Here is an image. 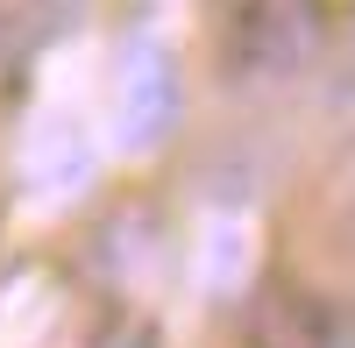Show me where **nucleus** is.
I'll use <instances>...</instances> for the list:
<instances>
[{
	"instance_id": "obj_3",
	"label": "nucleus",
	"mask_w": 355,
	"mask_h": 348,
	"mask_svg": "<svg viewBox=\"0 0 355 348\" xmlns=\"http://www.w3.org/2000/svg\"><path fill=\"white\" fill-rule=\"evenodd\" d=\"M178 121V64L171 50L157 43H135L128 57V78H121V142L128 150H157Z\"/></svg>"
},
{
	"instance_id": "obj_2",
	"label": "nucleus",
	"mask_w": 355,
	"mask_h": 348,
	"mask_svg": "<svg viewBox=\"0 0 355 348\" xmlns=\"http://www.w3.org/2000/svg\"><path fill=\"white\" fill-rule=\"evenodd\" d=\"M242 348H355V313L327 292H299V284H270L249 306Z\"/></svg>"
},
{
	"instance_id": "obj_1",
	"label": "nucleus",
	"mask_w": 355,
	"mask_h": 348,
	"mask_svg": "<svg viewBox=\"0 0 355 348\" xmlns=\"http://www.w3.org/2000/svg\"><path fill=\"white\" fill-rule=\"evenodd\" d=\"M320 43V0H234L220 28V64L234 78H284Z\"/></svg>"
},
{
	"instance_id": "obj_4",
	"label": "nucleus",
	"mask_w": 355,
	"mask_h": 348,
	"mask_svg": "<svg viewBox=\"0 0 355 348\" xmlns=\"http://www.w3.org/2000/svg\"><path fill=\"white\" fill-rule=\"evenodd\" d=\"M341 235H348V256H355V199H348V220H341Z\"/></svg>"
}]
</instances>
